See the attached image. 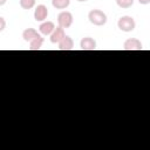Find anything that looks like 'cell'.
<instances>
[{"instance_id":"cell-16","label":"cell","mask_w":150,"mask_h":150,"mask_svg":"<svg viewBox=\"0 0 150 150\" xmlns=\"http://www.w3.org/2000/svg\"><path fill=\"white\" fill-rule=\"evenodd\" d=\"M138 2L141 5H148V4H150V0H138Z\"/></svg>"},{"instance_id":"cell-8","label":"cell","mask_w":150,"mask_h":150,"mask_svg":"<svg viewBox=\"0 0 150 150\" xmlns=\"http://www.w3.org/2000/svg\"><path fill=\"white\" fill-rule=\"evenodd\" d=\"M54 29H55V25L53 21H43L39 27V30L42 35H50Z\"/></svg>"},{"instance_id":"cell-14","label":"cell","mask_w":150,"mask_h":150,"mask_svg":"<svg viewBox=\"0 0 150 150\" xmlns=\"http://www.w3.org/2000/svg\"><path fill=\"white\" fill-rule=\"evenodd\" d=\"M116 4L121 8H129L134 5V0H116Z\"/></svg>"},{"instance_id":"cell-13","label":"cell","mask_w":150,"mask_h":150,"mask_svg":"<svg viewBox=\"0 0 150 150\" xmlns=\"http://www.w3.org/2000/svg\"><path fill=\"white\" fill-rule=\"evenodd\" d=\"M20 6L23 9H30L35 6V0H20Z\"/></svg>"},{"instance_id":"cell-18","label":"cell","mask_w":150,"mask_h":150,"mask_svg":"<svg viewBox=\"0 0 150 150\" xmlns=\"http://www.w3.org/2000/svg\"><path fill=\"white\" fill-rule=\"evenodd\" d=\"M77 1H80V2H84V1H87V0H77Z\"/></svg>"},{"instance_id":"cell-3","label":"cell","mask_w":150,"mask_h":150,"mask_svg":"<svg viewBox=\"0 0 150 150\" xmlns=\"http://www.w3.org/2000/svg\"><path fill=\"white\" fill-rule=\"evenodd\" d=\"M73 14L68 11H62L59 15H57V23L60 27L62 28H69L73 23Z\"/></svg>"},{"instance_id":"cell-9","label":"cell","mask_w":150,"mask_h":150,"mask_svg":"<svg viewBox=\"0 0 150 150\" xmlns=\"http://www.w3.org/2000/svg\"><path fill=\"white\" fill-rule=\"evenodd\" d=\"M74 48V41L70 36L66 35L60 42H59V49L60 50H71Z\"/></svg>"},{"instance_id":"cell-7","label":"cell","mask_w":150,"mask_h":150,"mask_svg":"<svg viewBox=\"0 0 150 150\" xmlns=\"http://www.w3.org/2000/svg\"><path fill=\"white\" fill-rule=\"evenodd\" d=\"M66 36L64 33V28L62 27H55V29L53 30V33L50 34V42L52 43H59L63 38Z\"/></svg>"},{"instance_id":"cell-11","label":"cell","mask_w":150,"mask_h":150,"mask_svg":"<svg viewBox=\"0 0 150 150\" xmlns=\"http://www.w3.org/2000/svg\"><path fill=\"white\" fill-rule=\"evenodd\" d=\"M43 41H45L43 38L39 34L36 38H34V39L29 42V43H30V45H29V49H30V50H39V49L42 47Z\"/></svg>"},{"instance_id":"cell-17","label":"cell","mask_w":150,"mask_h":150,"mask_svg":"<svg viewBox=\"0 0 150 150\" xmlns=\"http://www.w3.org/2000/svg\"><path fill=\"white\" fill-rule=\"evenodd\" d=\"M7 2V0H0V6H4Z\"/></svg>"},{"instance_id":"cell-5","label":"cell","mask_w":150,"mask_h":150,"mask_svg":"<svg viewBox=\"0 0 150 150\" xmlns=\"http://www.w3.org/2000/svg\"><path fill=\"white\" fill-rule=\"evenodd\" d=\"M48 16V8L45 5H38L34 11V19L35 21H45Z\"/></svg>"},{"instance_id":"cell-6","label":"cell","mask_w":150,"mask_h":150,"mask_svg":"<svg viewBox=\"0 0 150 150\" xmlns=\"http://www.w3.org/2000/svg\"><path fill=\"white\" fill-rule=\"evenodd\" d=\"M80 47L82 50H95L96 49V41L90 36H86L81 40Z\"/></svg>"},{"instance_id":"cell-1","label":"cell","mask_w":150,"mask_h":150,"mask_svg":"<svg viewBox=\"0 0 150 150\" xmlns=\"http://www.w3.org/2000/svg\"><path fill=\"white\" fill-rule=\"evenodd\" d=\"M88 19L95 26H103L107 23V15L100 9H91L88 14Z\"/></svg>"},{"instance_id":"cell-2","label":"cell","mask_w":150,"mask_h":150,"mask_svg":"<svg viewBox=\"0 0 150 150\" xmlns=\"http://www.w3.org/2000/svg\"><path fill=\"white\" fill-rule=\"evenodd\" d=\"M117 26L122 32H132L136 27V22L134 20V18L129 16V15H124L121 16L117 21Z\"/></svg>"},{"instance_id":"cell-12","label":"cell","mask_w":150,"mask_h":150,"mask_svg":"<svg viewBox=\"0 0 150 150\" xmlns=\"http://www.w3.org/2000/svg\"><path fill=\"white\" fill-rule=\"evenodd\" d=\"M70 0H52V5L56 9H64L69 6Z\"/></svg>"},{"instance_id":"cell-4","label":"cell","mask_w":150,"mask_h":150,"mask_svg":"<svg viewBox=\"0 0 150 150\" xmlns=\"http://www.w3.org/2000/svg\"><path fill=\"white\" fill-rule=\"evenodd\" d=\"M123 49L124 50H142L143 49V45L138 39L130 38V39L124 41Z\"/></svg>"},{"instance_id":"cell-15","label":"cell","mask_w":150,"mask_h":150,"mask_svg":"<svg viewBox=\"0 0 150 150\" xmlns=\"http://www.w3.org/2000/svg\"><path fill=\"white\" fill-rule=\"evenodd\" d=\"M6 28V21L2 16H0V32H2Z\"/></svg>"},{"instance_id":"cell-10","label":"cell","mask_w":150,"mask_h":150,"mask_svg":"<svg viewBox=\"0 0 150 150\" xmlns=\"http://www.w3.org/2000/svg\"><path fill=\"white\" fill-rule=\"evenodd\" d=\"M39 35V33L34 29V28H26L23 32H22V38L25 41L27 42H30L34 38H36Z\"/></svg>"}]
</instances>
